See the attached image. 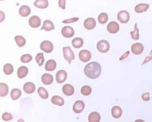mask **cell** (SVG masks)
<instances>
[{"label": "cell", "instance_id": "obj_44", "mask_svg": "<svg viewBox=\"0 0 152 122\" xmlns=\"http://www.w3.org/2000/svg\"><path fill=\"white\" fill-rule=\"evenodd\" d=\"M1 1H3V0H1Z\"/></svg>", "mask_w": 152, "mask_h": 122}, {"label": "cell", "instance_id": "obj_10", "mask_svg": "<svg viewBox=\"0 0 152 122\" xmlns=\"http://www.w3.org/2000/svg\"><path fill=\"white\" fill-rule=\"evenodd\" d=\"M107 30L111 34H116L119 31V25L116 22H111L107 26Z\"/></svg>", "mask_w": 152, "mask_h": 122}, {"label": "cell", "instance_id": "obj_29", "mask_svg": "<svg viewBox=\"0 0 152 122\" xmlns=\"http://www.w3.org/2000/svg\"><path fill=\"white\" fill-rule=\"evenodd\" d=\"M37 92L39 94V96L43 99H46L48 97V93L47 90L43 87H39L37 90Z\"/></svg>", "mask_w": 152, "mask_h": 122}, {"label": "cell", "instance_id": "obj_14", "mask_svg": "<svg viewBox=\"0 0 152 122\" xmlns=\"http://www.w3.org/2000/svg\"><path fill=\"white\" fill-rule=\"evenodd\" d=\"M63 92L67 96L72 95L75 92V89L72 85L70 84H66L63 87Z\"/></svg>", "mask_w": 152, "mask_h": 122}, {"label": "cell", "instance_id": "obj_32", "mask_svg": "<svg viewBox=\"0 0 152 122\" xmlns=\"http://www.w3.org/2000/svg\"><path fill=\"white\" fill-rule=\"evenodd\" d=\"M135 30L134 31H131L130 32V34L131 35L132 38L133 40H139V30L138 28L137 27V23H135Z\"/></svg>", "mask_w": 152, "mask_h": 122}, {"label": "cell", "instance_id": "obj_17", "mask_svg": "<svg viewBox=\"0 0 152 122\" xmlns=\"http://www.w3.org/2000/svg\"><path fill=\"white\" fill-rule=\"evenodd\" d=\"M112 115L115 118H119L122 115V110L119 106L113 107L111 110Z\"/></svg>", "mask_w": 152, "mask_h": 122}, {"label": "cell", "instance_id": "obj_42", "mask_svg": "<svg viewBox=\"0 0 152 122\" xmlns=\"http://www.w3.org/2000/svg\"><path fill=\"white\" fill-rule=\"evenodd\" d=\"M134 122H145L144 120H142V119H138L136 120V121Z\"/></svg>", "mask_w": 152, "mask_h": 122}, {"label": "cell", "instance_id": "obj_18", "mask_svg": "<svg viewBox=\"0 0 152 122\" xmlns=\"http://www.w3.org/2000/svg\"><path fill=\"white\" fill-rule=\"evenodd\" d=\"M34 5L38 8L44 9L48 6L49 3L48 0H36L34 2Z\"/></svg>", "mask_w": 152, "mask_h": 122}, {"label": "cell", "instance_id": "obj_33", "mask_svg": "<svg viewBox=\"0 0 152 122\" xmlns=\"http://www.w3.org/2000/svg\"><path fill=\"white\" fill-rule=\"evenodd\" d=\"M3 70H4V73L6 74L10 75L13 73L14 71V67L12 66V64H5L3 68Z\"/></svg>", "mask_w": 152, "mask_h": 122}, {"label": "cell", "instance_id": "obj_11", "mask_svg": "<svg viewBox=\"0 0 152 122\" xmlns=\"http://www.w3.org/2000/svg\"><path fill=\"white\" fill-rule=\"evenodd\" d=\"M29 23L31 27L36 28L41 25V19L37 16H33L29 19Z\"/></svg>", "mask_w": 152, "mask_h": 122}, {"label": "cell", "instance_id": "obj_28", "mask_svg": "<svg viewBox=\"0 0 152 122\" xmlns=\"http://www.w3.org/2000/svg\"><path fill=\"white\" fill-rule=\"evenodd\" d=\"M22 92L18 89H14L12 90L10 94L11 98L13 100H16L21 97Z\"/></svg>", "mask_w": 152, "mask_h": 122}, {"label": "cell", "instance_id": "obj_2", "mask_svg": "<svg viewBox=\"0 0 152 122\" xmlns=\"http://www.w3.org/2000/svg\"><path fill=\"white\" fill-rule=\"evenodd\" d=\"M63 56L65 59L71 64L72 60H75V56L74 52L71 48L70 47H64L63 48Z\"/></svg>", "mask_w": 152, "mask_h": 122}, {"label": "cell", "instance_id": "obj_19", "mask_svg": "<svg viewBox=\"0 0 152 122\" xmlns=\"http://www.w3.org/2000/svg\"><path fill=\"white\" fill-rule=\"evenodd\" d=\"M42 82L43 84L46 85H49L53 82V77L52 75L45 74L42 77Z\"/></svg>", "mask_w": 152, "mask_h": 122}, {"label": "cell", "instance_id": "obj_30", "mask_svg": "<svg viewBox=\"0 0 152 122\" xmlns=\"http://www.w3.org/2000/svg\"><path fill=\"white\" fill-rule=\"evenodd\" d=\"M14 39L17 44L19 47H23L26 44V40L22 36L17 35L15 37Z\"/></svg>", "mask_w": 152, "mask_h": 122}, {"label": "cell", "instance_id": "obj_27", "mask_svg": "<svg viewBox=\"0 0 152 122\" xmlns=\"http://www.w3.org/2000/svg\"><path fill=\"white\" fill-rule=\"evenodd\" d=\"M9 92L8 85L5 83L0 84V96L5 97L7 95Z\"/></svg>", "mask_w": 152, "mask_h": 122}, {"label": "cell", "instance_id": "obj_3", "mask_svg": "<svg viewBox=\"0 0 152 122\" xmlns=\"http://www.w3.org/2000/svg\"><path fill=\"white\" fill-rule=\"evenodd\" d=\"M97 48L101 53H106L109 50V43L105 40L99 41L97 44Z\"/></svg>", "mask_w": 152, "mask_h": 122}, {"label": "cell", "instance_id": "obj_25", "mask_svg": "<svg viewBox=\"0 0 152 122\" xmlns=\"http://www.w3.org/2000/svg\"><path fill=\"white\" fill-rule=\"evenodd\" d=\"M51 103L58 106H62L64 104L63 99L59 96H54L51 98Z\"/></svg>", "mask_w": 152, "mask_h": 122}, {"label": "cell", "instance_id": "obj_39", "mask_svg": "<svg viewBox=\"0 0 152 122\" xmlns=\"http://www.w3.org/2000/svg\"><path fill=\"white\" fill-rule=\"evenodd\" d=\"M58 6L62 9H66V0H59Z\"/></svg>", "mask_w": 152, "mask_h": 122}, {"label": "cell", "instance_id": "obj_36", "mask_svg": "<svg viewBox=\"0 0 152 122\" xmlns=\"http://www.w3.org/2000/svg\"><path fill=\"white\" fill-rule=\"evenodd\" d=\"M32 60V56L30 54L23 55L21 57V61L24 63H27L31 61Z\"/></svg>", "mask_w": 152, "mask_h": 122}, {"label": "cell", "instance_id": "obj_22", "mask_svg": "<svg viewBox=\"0 0 152 122\" xmlns=\"http://www.w3.org/2000/svg\"><path fill=\"white\" fill-rule=\"evenodd\" d=\"M56 63L53 60L48 61L45 65V69L48 71H53L56 67Z\"/></svg>", "mask_w": 152, "mask_h": 122}, {"label": "cell", "instance_id": "obj_35", "mask_svg": "<svg viewBox=\"0 0 152 122\" xmlns=\"http://www.w3.org/2000/svg\"><path fill=\"white\" fill-rule=\"evenodd\" d=\"M35 60L39 66H42L44 63V61H45V59L43 56V53H39L37 54L36 56Z\"/></svg>", "mask_w": 152, "mask_h": 122}, {"label": "cell", "instance_id": "obj_21", "mask_svg": "<svg viewBox=\"0 0 152 122\" xmlns=\"http://www.w3.org/2000/svg\"><path fill=\"white\" fill-rule=\"evenodd\" d=\"M28 73V69L26 66H21L17 70V76L19 78H23Z\"/></svg>", "mask_w": 152, "mask_h": 122}, {"label": "cell", "instance_id": "obj_7", "mask_svg": "<svg viewBox=\"0 0 152 122\" xmlns=\"http://www.w3.org/2000/svg\"><path fill=\"white\" fill-rule=\"evenodd\" d=\"M61 33L65 38H70L74 36L75 31L73 28L69 26H66L63 28Z\"/></svg>", "mask_w": 152, "mask_h": 122}, {"label": "cell", "instance_id": "obj_43", "mask_svg": "<svg viewBox=\"0 0 152 122\" xmlns=\"http://www.w3.org/2000/svg\"><path fill=\"white\" fill-rule=\"evenodd\" d=\"M17 122H25L23 119H19Z\"/></svg>", "mask_w": 152, "mask_h": 122}, {"label": "cell", "instance_id": "obj_40", "mask_svg": "<svg viewBox=\"0 0 152 122\" xmlns=\"http://www.w3.org/2000/svg\"><path fill=\"white\" fill-rule=\"evenodd\" d=\"M141 98L144 101H148L150 100L149 93H146L143 94L141 96Z\"/></svg>", "mask_w": 152, "mask_h": 122}, {"label": "cell", "instance_id": "obj_41", "mask_svg": "<svg viewBox=\"0 0 152 122\" xmlns=\"http://www.w3.org/2000/svg\"><path fill=\"white\" fill-rule=\"evenodd\" d=\"M0 13H1V22L5 19V14L1 11L0 12Z\"/></svg>", "mask_w": 152, "mask_h": 122}, {"label": "cell", "instance_id": "obj_4", "mask_svg": "<svg viewBox=\"0 0 152 122\" xmlns=\"http://www.w3.org/2000/svg\"><path fill=\"white\" fill-rule=\"evenodd\" d=\"M117 19L121 23H127L129 21L130 15L127 11L122 10L120 11L118 14Z\"/></svg>", "mask_w": 152, "mask_h": 122}, {"label": "cell", "instance_id": "obj_37", "mask_svg": "<svg viewBox=\"0 0 152 122\" xmlns=\"http://www.w3.org/2000/svg\"><path fill=\"white\" fill-rule=\"evenodd\" d=\"M2 118L4 121H9L13 119V116H12V114H11V113L5 112L2 115Z\"/></svg>", "mask_w": 152, "mask_h": 122}, {"label": "cell", "instance_id": "obj_12", "mask_svg": "<svg viewBox=\"0 0 152 122\" xmlns=\"http://www.w3.org/2000/svg\"><path fill=\"white\" fill-rule=\"evenodd\" d=\"M96 20L92 17H89L85 20L84 22V27L86 29L91 30L93 29L96 27Z\"/></svg>", "mask_w": 152, "mask_h": 122}, {"label": "cell", "instance_id": "obj_24", "mask_svg": "<svg viewBox=\"0 0 152 122\" xmlns=\"http://www.w3.org/2000/svg\"><path fill=\"white\" fill-rule=\"evenodd\" d=\"M101 117L100 115L97 112H92L89 116V122H99Z\"/></svg>", "mask_w": 152, "mask_h": 122}, {"label": "cell", "instance_id": "obj_6", "mask_svg": "<svg viewBox=\"0 0 152 122\" xmlns=\"http://www.w3.org/2000/svg\"><path fill=\"white\" fill-rule=\"evenodd\" d=\"M79 56L81 61L87 62L91 59V52L89 51L83 50L79 52Z\"/></svg>", "mask_w": 152, "mask_h": 122}, {"label": "cell", "instance_id": "obj_38", "mask_svg": "<svg viewBox=\"0 0 152 122\" xmlns=\"http://www.w3.org/2000/svg\"><path fill=\"white\" fill-rule=\"evenodd\" d=\"M78 17H74L72 19H68L65 20L63 21V23L65 24H68V23H71L72 22H76L77 21L79 20Z\"/></svg>", "mask_w": 152, "mask_h": 122}, {"label": "cell", "instance_id": "obj_13", "mask_svg": "<svg viewBox=\"0 0 152 122\" xmlns=\"http://www.w3.org/2000/svg\"><path fill=\"white\" fill-rule=\"evenodd\" d=\"M85 108V104L83 101L79 100L75 102L73 105V110L74 112L77 114L81 113Z\"/></svg>", "mask_w": 152, "mask_h": 122}, {"label": "cell", "instance_id": "obj_1", "mask_svg": "<svg viewBox=\"0 0 152 122\" xmlns=\"http://www.w3.org/2000/svg\"><path fill=\"white\" fill-rule=\"evenodd\" d=\"M85 74L91 79H96L100 76L101 67L97 62H92L86 65L84 69Z\"/></svg>", "mask_w": 152, "mask_h": 122}, {"label": "cell", "instance_id": "obj_15", "mask_svg": "<svg viewBox=\"0 0 152 122\" xmlns=\"http://www.w3.org/2000/svg\"><path fill=\"white\" fill-rule=\"evenodd\" d=\"M23 90L27 94H31L35 90V86L33 83L28 82L24 84Z\"/></svg>", "mask_w": 152, "mask_h": 122}, {"label": "cell", "instance_id": "obj_9", "mask_svg": "<svg viewBox=\"0 0 152 122\" xmlns=\"http://www.w3.org/2000/svg\"><path fill=\"white\" fill-rule=\"evenodd\" d=\"M67 76H68V74L66 71L63 70H59L56 74V79L57 82L59 84L63 83L66 81Z\"/></svg>", "mask_w": 152, "mask_h": 122}, {"label": "cell", "instance_id": "obj_5", "mask_svg": "<svg viewBox=\"0 0 152 122\" xmlns=\"http://www.w3.org/2000/svg\"><path fill=\"white\" fill-rule=\"evenodd\" d=\"M40 48L43 51L47 53H49L53 51L54 46L52 43L49 41L45 40L43 41L40 45Z\"/></svg>", "mask_w": 152, "mask_h": 122}, {"label": "cell", "instance_id": "obj_26", "mask_svg": "<svg viewBox=\"0 0 152 122\" xmlns=\"http://www.w3.org/2000/svg\"><path fill=\"white\" fill-rule=\"evenodd\" d=\"M72 46L76 48H81L84 44V40L81 38H75L72 41Z\"/></svg>", "mask_w": 152, "mask_h": 122}, {"label": "cell", "instance_id": "obj_31", "mask_svg": "<svg viewBox=\"0 0 152 122\" xmlns=\"http://www.w3.org/2000/svg\"><path fill=\"white\" fill-rule=\"evenodd\" d=\"M98 22L99 23L101 24H104L107 22L108 20V15L106 13H101L99 15Z\"/></svg>", "mask_w": 152, "mask_h": 122}, {"label": "cell", "instance_id": "obj_34", "mask_svg": "<svg viewBox=\"0 0 152 122\" xmlns=\"http://www.w3.org/2000/svg\"><path fill=\"white\" fill-rule=\"evenodd\" d=\"M92 92L91 87L89 85H85L83 86L81 89V93L84 96L89 95Z\"/></svg>", "mask_w": 152, "mask_h": 122}, {"label": "cell", "instance_id": "obj_23", "mask_svg": "<svg viewBox=\"0 0 152 122\" xmlns=\"http://www.w3.org/2000/svg\"><path fill=\"white\" fill-rule=\"evenodd\" d=\"M55 29V26H54V24H53L52 22L47 20L43 22V25L41 30L44 29L46 31H48L53 30Z\"/></svg>", "mask_w": 152, "mask_h": 122}, {"label": "cell", "instance_id": "obj_16", "mask_svg": "<svg viewBox=\"0 0 152 122\" xmlns=\"http://www.w3.org/2000/svg\"><path fill=\"white\" fill-rule=\"evenodd\" d=\"M31 13L30 8L27 6L24 5L20 7L19 10V14L23 17L28 16Z\"/></svg>", "mask_w": 152, "mask_h": 122}, {"label": "cell", "instance_id": "obj_8", "mask_svg": "<svg viewBox=\"0 0 152 122\" xmlns=\"http://www.w3.org/2000/svg\"><path fill=\"white\" fill-rule=\"evenodd\" d=\"M143 44L139 43H134L131 47V51L133 53L136 55L141 54L144 51Z\"/></svg>", "mask_w": 152, "mask_h": 122}, {"label": "cell", "instance_id": "obj_20", "mask_svg": "<svg viewBox=\"0 0 152 122\" xmlns=\"http://www.w3.org/2000/svg\"><path fill=\"white\" fill-rule=\"evenodd\" d=\"M149 6L148 4H138L135 8V11L136 13H142L144 12H146L148 9L149 8Z\"/></svg>", "mask_w": 152, "mask_h": 122}]
</instances>
